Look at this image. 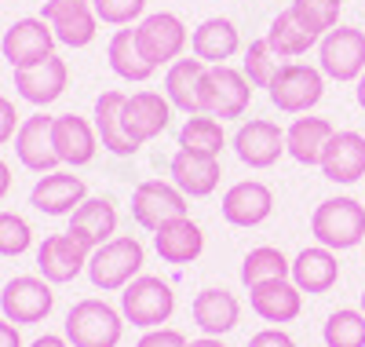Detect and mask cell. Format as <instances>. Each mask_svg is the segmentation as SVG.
<instances>
[{
  "label": "cell",
  "mask_w": 365,
  "mask_h": 347,
  "mask_svg": "<svg viewBox=\"0 0 365 347\" xmlns=\"http://www.w3.org/2000/svg\"><path fill=\"white\" fill-rule=\"evenodd\" d=\"M143 263H146V248L139 238L132 234H120V238H110L106 245H99L88 260V278L91 286L103 289V293H117L125 289L128 281H135L143 274Z\"/></svg>",
  "instance_id": "1"
},
{
  "label": "cell",
  "mask_w": 365,
  "mask_h": 347,
  "mask_svg": "<svg viewBox=\"0 0 365 347\" xmlns=\"http://www.w3.org/2000/svg\"><path fill=\"white\" fill-rule=\"evenodd\" d=\"M311 234L318 245L344 252L365 241V205L358 198H329L311 216Z\"/></svg>",
  "instance_id": "2"
},
{
  "label": "cell",
  "mask_w": 365,
  "mask_h": 347,
  "mask_svg": "<svg viewBox=\"0 0 365 347\" xmlns=\"http://www.w3.org/2000/svg\"><path fill=\"white\" fill-rule=\"evenodd\" d=\"M125 336V314L106 300H77L66 314V340L73 347H117Z\"/></svg>",
  "instance_id": "3"
},
{
  "label": "cell",
  "mask_w": 365,
  "mask_h": 347,
  "mask_svg": "<svg viewBox=\"0 0 365 347\" xmlns=\"http://www.w3.org/2000/svg\"><path fill=\"white\" fill-rule=\"evenodd\" d=\"M120 314H125V322L139 329H161L175 314V293L168 281L154 274H139L120 289Z\"/></svg>",
  "instance_id": "4"
},
{
  "label": "cell",
  "mask_w": 365,
  "mask_h": 347,
  "mask_svg": "<svg viewBox=\"0 0 365 347\" xmlns=\"http://www.w3.org/2000/svg\"><path fill=\"white\" fill-rule=\"evenodd\" d=\"M252 81L245 77V70L234 66H208L201 77V114L220 117V121H234L249 110L252 103Z\"/></svg>",
  "instance_id": "5"
},
{
  "label": "cell",
  "mask_w": 365,
  "mask_h": 347,
  "mask_svg": "<svg viewBox=\"0 0 365 347\" xmlns=\"http://www.w3.org/2000/svg\"><path fill=\"white\" fill-rule=\"evenodd\" d=\"M267 96L282 114H307L325 96V74L307 66V62H282Z\"/></svg>",
  "instance_id": "6"
},
{
  "label": "cell",
  "mask_w": 365,
  "mask_h": 347,
  "mask_svg": "<svg viewBox=\"0 0 365 347\" xmlns=\"http://www.w3.org/2000/svg\"><path fill=\"white\" fill-rule=\"evenodd\" d=\"M135 44L143 51V59L150 66H172V62L182 55V48L190 44V34H187V22L172 11H154L139 19L135 26Z\"/></svg>",
  "instance_id": "7"
},
{
  "label": "cell",
  "mask_w": 365,
  "mask_h": 347,
  "mask_svg": "<svg viewBox=\"0 0 365 347\" xmlns=\"http://www.w3.org/2000/svg\"><path fill=\"white\" fill-rule=\"evenodd\" d=\"M318 70L344 84L365 74V34L358 26H336L318 41Z\"/></svg>",
  "instance_id": "8"
},
{
  "label": "cell",
  "mask_w": 365,
  "mask_h": 347,
  "mask_svg": "<svg viewBox=\"0 0 365 347\" xmlns=\"http://www.w3.org/2000/svg\"><path fill=\"white\" fill-rule=\"evenodd\" d=\"M187 216V194L179 191L175 183L165 179H143L132 191V219L154 234L158 227H165L168 219Z\"/></svg>",
  "instance_id": "9"
},
{
  "label": "cell",
  "mask_w": 365,
  "mask_h": 347,
  "mask_svg": "<svg viewBox=\"0 0 365 347\" xmlns=\"http://www.w3.org/2000/svg\"><path fill=\"white\" fill-rule=\"evenodd\" d=\"M55 307V293H51V281L44 278H34V274H22V278H11L4 293H0V311L4 318L15 322V326H37L44 322Z\"/></svg>",
  "instance_id": "10"
},
{
  "label": "cell",
  "mask_w": 365,
  "mask_h": 347,
  "mask_svg": "<svg viewBox=\"0 0 365 347\" xmlns=\"http://www.w3.org/2000/svg\"><path fill=\"white\" fill-rule=\"evenodd\" d=\"M91 245H84L77 234H51L41 241L37 248V271L44 281H51V286H66V281H73L81 271H88V260H91Z\"/></svg>",
  "instance_id": "11"
},
{
  "label": "cell",
  "mask_w": 365,
  "mask_h": 347,
  "mask_svg": "<svg viewBox=\"0 0 365 347\" xmlns=\"http://www.w3.org/2000/svg\"><path fill=\"white\" fill-rule=\"evenodd\" d=\"M0 51L11 62V70H29L55 55V34L44 19H19L8 26L4 41H0Z\"/></svg>",
  "instance_id": "12"
},
{
  "label": "cell",
  "mask_w": 365,
  "mask_h": 347,
  "mask_svg": "<svg viewBox=\"0 0 365 347\" xmlns=\"http://www.w3.org/2000/svg\"><path fill=\"white\" fill-rule=\"evenodd\" d=\"M41 19L51 26L55 41L66 48H88L96 41L99 15L91 8V0H48Z\"/></svg>",
  "instance_id": "13"
},
{
  "label": "cell",
  "mask_w": 365,
  "mask_h": 347,
  "mask_svg": "<svg viewBox=\"0 0 365 347\" xmlns=\"http://www.w3.org/2000/svg\"><path fill=\"white\" fill-rule=\"evenodd\" d=\"M234 154L249 169H270V165H278L282 154H289L285 150V132L267 117H252L234 132Z\"/></svg>",
  "instance_id": "14"
},
{
  "label": "cell",
  "mask_w": 365,
  "mask_h": 347,
  "mask_svg": "<svg viewBox=\"0 0 365 347\" xmlns=\"http://www.w3.org/2000/svg\"><path fill=\"white\" fill-rule=\"evenodd\" d=\"M172 103L168 96H161V91H135V96L125 99V132L132 143H150V139H158L165 129H168V121H172Z\"/></svg>",
  "instance_id": "15"
},
{
  "label": "cell",
  "mask_w": 365,
  "mask_h": 347,
  "mask_svg": "<svg viewBox=\"0 0 365 347\" xmlns=\"http://www.w3.org/2000/svg\"><path fill=\"white\" fill-rule=\"evenodd\" d=\"M51 143H55V154L63 165H91L96 161V150H99V136H96V124H88L84 117L77 114H63L51 121Z\"/></svg>",
  "instance_id": "16"
},
{
  "label": "cell",
  "mask_w": 365,
  "mask_h": 347,
  "mask_svg": "<svg viewBox=\"0 0 365 347\" xmlns=\"http://www.w3.org/2000/svg\"><path fill=\"white\" fill-rule=\"evenodd\" d=\"M223 219L230 227H259L274 212V194L259 179H241L223 194Z\"/></svg>",
  "instance_id": "17"
},
{
  "label": "cell",
  "mask_w": 365,
  "mask_h": 347,
  "mask_svg": "<svg viewBox=\"0 0 365 347\" xmlns=\"http://www.w3.org/2000/svg\"><path fill=\"white\" fill-rule=\"evenodd\" d=\"M51 121L55 117H44V114H34L19 124L15 132V154L19 161L29 169V172H55L58 165V154H55V143H51Z\"/></svg>",
  "instance_id": "18"
},
{
  "label": "cell",
  "mask_w": 365,
  "mask_h": 347,
  "mask_svg": "<svg viewBox=\"0 0 365 347\" xmlns=\"http://www.w3.org/2000/svg\"><path fill=\"white\" fill-rule=\"evenodd\" d=\"M318 169H322L325 179L344 183V186L365 179V136L361 132H351V129L336 132V136L329 139Z\"/></svg>",
  "instance_id": "19"
},
{
  "label": "cell",
  "mask_w": 365,
  "mask_h": 347,
  "mask_svg": "<svg viewBox=\"0 0 365 347\" xmlns=\"http://www.w3.org/2000/svg\"><path fill=\"white\" fill-rule=\"evenodd\" d=\"M84 179L73 176V172H44L34 191H29V205L44 216H70L81 201H84Z\"/></svg>",
  "instance_id": "20"
},
{
  "label": "cell",
  "mask_w": 365,
  "mask_h": 347,
  "mask_svg": "<svg viewBox=\"0 0 365 347\" xmlns=\"http://www.w3.org/2000/svg\"><path fill=\"white\" fill-rule=\"evenodd\" d=\"M249 307L263 322H274V326L296 322L303 311V293L292 278H274V281H263V286L249 289Z\"/></svg>",
  "instance_id": "21"
},
{
  "label": "cell",
  "mask_w": 365,
  "mask_h": 347,
  "mask_svg": "<svg viewBox=\"0 0 365 347\" xmlns=\"http://www.w3.org/2000/svg\"><path fill=\"white\" fill-rule=\"evenodd\" d=\"M66 81H70V70L58 55L37 62V66H29V70H15L19 96L26 103H34V106H51L66 91Z\"/></svg>",
  "instance_id": "22"
},
{
  "label": "cell",
  "mask_w": 365,
  "mask_h": 347,
  "mask_svg": "<svg viewBox=\"0 0 365 347\" xmlns=\"http://www.w3.org/2000/svg\"><path fill=\"white\" fill-rule=\"evenodd\" d=\"M172 183L179 186L187 198H208L220 186V157L212 154H194V150H175L172 157Z\"/></svg>",
  "instance_id": "23"
},
{
  "label": "cell",
  "mask_w": 365,
  "mask_h": 347,
  "mask_svg": "<svg viewBox=\"0 0 365 347\" xmlns=\"http://www.w3.org/2000/svg\"><path fill=\"white\" fill-rule=\"evenodd\" d=\"M289 278L299 286V293L322 296V293H329V289L340 281V260H336V252H332V248H325V245H311V248L296 252Z\"/></svg>",
  "instance_id": "24"
},
{
  "label": "cell",
  "mask_w": 365,
  "mask_h": 347,
  "mask_svg": "<svg viewBox=\"0 0 365 347\" xmlns=\"http://www.w3.org/2000/svg\"><path fill=\"white\" fill-rule=\"evenodd\" d=\"M154 248H158V256L165 263L187 267L205 252V234L190 216H179V219H168L165 227L154 231Z\"/></svg>",
  "instance_id": "25"
},
{
  "label": "cell",
  "mask_w": 365,
  "mask_h": 347,
  "mask_svg": "<svg viewBox=\"0 0 365 347\" xmlns=\"http://www.w3.org/2000/svg\"><path fill=\"white\" fill-rule=\"evenodd\" d=\"M125 91H103L96 99V136L103 143V150L117 154V157H132L139 154V143L128 139L125 132Z\"/></svg>",
  "instance_id": "26"
},
{
  "label": "cell",
  "mask_w": 365,
  "mask_h": 347,
  "mask_svg": "<svg viewBox=\"0 0 365 347\" xmlns=\"http://www.w3.org/2000/svg\"><path fill=\"white\" fill-rule=\"evenodd\" d=\"M241 48V34H237V26L223 15L216 19H205L194 34H190V51L194 59L208 62V66H223L227 59H234Z\"/></svg>",
  "instance_id": "27"
},
{
  "label": "cell",
  "mask_w": 365,
  "mask_h": 347,
  "mask_svg": "<svg viewBox=\"0 0 365 347\" xmlns=\"http://www.w3.org/2000/svg\"><path fill=\"white\" fill-rule=\"evenodd\" d=\"M190 314L205 336H223L241 322V303L230 289H201L194 296Z\"/></svg>",
  "instance_id": "28"
},
{
  "label": "cell",
  "mask_w": 365,
  "mask_h": 347,
  "mask_svg": "<svg viewBox=\"0 0 365 347\" xmlns=\"http://www.w3.org/2000/svg\"><path fill=\"white\" fill-rule=\"evenodd\" d=\"M70 234H77L84 245L99 248L117 234V208L110 198H84L70 212Z\"/></svg>",
  "instance_id": "29"
},
{
  "label": "cell",
  "mask_w": 365,
  "mask_h": 347,
  "mask_svg": "<svg viewBox=\"0 0 365 347\" xmlns=\"http://www.w3.org/2000/svg\"><path fill=\"white\" fill-rule=\"evenodd\" d=\"M332 136H336L332 121H325V117H296L289 124V132H285V150H289L292 161L311 169V165H322V154H325Z\"/></svg>",
  "instance_id": "30"
},
{
  "label": "cell",
  "mask_w": 365,
  "mask_h": 347,
  "mask_svg": "<svg viewBox=\"0 0 365 347\" xmlns=\"http://www.w3.org/2000/svg\"><path fill=\"white\" fill-rule=\"evenodd\" d=\"M208 70V62L201 59H175L168 74H165V96L175 110H182L187 117L201 114V77Z\"/></svg>",
  "instance_id": "31"
},
{
  "label": "cell",
  "mask_w": 365,
  "mask_h": 347,
  "mask_svg": "<svg viewBox=\"0 0 365 347\" xmlns=\"http://www.w3.org/2000/svg\"><path fill=\"white\" fill-rule=\"evenodd\" d=\"M318 41H322V37H318V34H311V29L296 19V11H292V8L278 11V15H274V22L267 26V44L274 48V55H278V59L307 55Z\"/></svg>",
  "instance_id": "32"
},
{
  "label": "cell",
  "mask_w": 365,
  "mask_h": 347,
  "mask_svg": "<svg viewBox=\"0 0 365 347\" xmlns=\"http://www.w3.org/2000/svg\"><path fill=\"white\" fill-rule=\"evenodd\" d=\"M106 59H110V70L120 77V81H150L154 77V66L143 59L139 44H135V29H117L110 37V48H106Z\"/></svg>",
  "instance_id": "33"
},
{
  "label": "cell",
  "mask_w": 365,
  "mask_h": 347,
  "mask_svg": "<svg viewBox=\"0 0 365 347\" xmlns=\"http://www.w3.org/2000/svg\"><path fill=\"white\" fill-rule=\"evenodd\" d=\"M223 146H227V136H223V121H220V117L194 114V117H187V124L179 129V150H194V154L220 157Z\"/></svg>",
  "instance_id": "34"
},
{
  "label": "cell",
  "mask_w": 365,
  "mask_h": 347,
  "mask_svg": "<svg viewBox=\"0 0 365 347\" xmlns=\"http://www.w3.org/2000/svg\"><path fill=\"white\" fill-rule=\"evenodd\" d=\"M289 271H292V260H285V252L274 245H259L241 260V281L249 289L263 286V281H274V278H289Z\"/></svg>",
  "instance_id": "35"
},
{
  "label": "cell",
  "mask_w": 365,
  "mask_h": 347,
  "mask_svg": "<svg viewBox=\"0 0 365 347\" xmlns=\"http://www.w3.org/2000/svg\"><path fill=\"white\" fill-rule=\"evenodd\" d=\"M325 347H365V311L340 307L332 311L322 326Z\"/></svg>",
  "instance_id": "36"
},
{
  "label": "cell",
  "mask_w": 365,
  "mask_h": 347,
  "mask_svg": "<svg viewBox=\"0 0 365 347\" xmlns=\"http://www.w3.org/2000/svg\"><path fill=\"white\" fill-rule=\"evenodd\" d=\"M296 11V19L311 29V34L325 37L329 29L340 26V11H344V0H292L289 4Z\"/></svg>",
  "instance_id": "37"
},
{
  "label": "cell",
  "mask_w": 365,
  "mask_h": 347,
  "mask_svg": "<svg viewBox=\"0 0 365 347\" xmlns=\"http://www.w3.org/2000/svg\"><path fill=\"white\" fill-rule=\"evenodd\" d=\"M278 66L282 62H278V55H274V48L267 44V37H259L245 48V77L252 81V88H270Z\"/></svg>",
  "instance_id": "38"
},
{
  "label": "cell",
  "mask_w": 365,
  "mask_h": 347,
  "mask_svg": "<svg viewBox=\"0 0 365 347\" xmlns=\"http://www.w3.org/2000/svg\"><path fill=\"white\" fill-rule=\"evenodd\" d=\"M34 245V231L19 212H0V256H22Z\"/></svg>",
  "instance_id": "39"
},
{
  "label": "cell",
  "mask_w": 365,
  "mask_h": 347,
  "mask_svg": "<svg viewBox=\"0 0 365 347\" xmlns=\"http://www.w3.org/2000/svg\"><path fill=\"white\" fill-rule=\"evenodd\" d=\"M91 8L106 26H132L146 11V0H91Z\"/></svg>",
  "instance_id": "40"
},
{
  "label": "cell",
  "mask_w": 365,
  "mask_h": 347,
  "mask_svg": "<svg viewBox=\"0 0 365 347\" xmlns=\"http://www.w3.org/2000/svg\"><path fill=\"white\" fill-rule=\"evenodd\" d=\"M190 340L182 336L179 329H172V326H161V329H146L143 336H139V343L135 347H187Z\"/></svg>",
  "instance_id": "41"
},
{
  "label": "cell",
  "mask_w": 365,
  "mask_h": 347,
  "mask_svg": "<svg viewBox=\"0 0 365 347\" xmlns=\"http://www.w3.org/2000/svg\"><path fill=\"white\" fill-rule=\"evenodd\" d=\"M249 347H296V340H292L285 329L270 326V329H259V333L249 340Z\"/></svg>",
  "instance_id": "42"
},
{
  "label": "cell",
  "mask_w": 365,
  "mask_h": 347,
  "mask_svg": "<svg viewBox=\"0 0 365 347\" xmlns=\"http://www.w3.org/2000/svg\"><path fill=\"white\" fill-rule=\"evenodd\" d=\"M15 124H19V114H15V106H11V99H4V96H0V146H4L19 129H15Z\"/></svg>",
  "instance_id": "43"
},
{
  "label": "cell",
  "mask_w": 365,
  "mask_h": 347,
  "mask_svg": "<svg viewBox=\"0 0 365 347\" xmlns=\"http://www.w3.org/2000/svg\"><path fill=\"white\" fill-rule=\"evenodd\" d=\"M0 347H22V336H19L15 322H0Z\"/></svg>",
  "instance_id": "44"
},
{
  "label": "cell",
  "mask_w": 365,
  "mask_h": 347,
  "mask_svg": "<svg viewBox=\"0 0 365 347\" xmlns=\"http://www.w3.org/2000/svg\"><path fill=\"white\" fill-rule=\"evenodd\" d=\"M29 347H73L66 336H55V333H44V336H37Z\"/></svg>",
  "instance_id": "45"
},
{
  "label": "cell",
  "mask_w": 365,
  "mask_h": 347,
  "mask_svg": "<svg viewBox=\"0 0 365 347\" xmlns=\"http://www.w3.org/2000/svg\"><path fill=\"white\" fill-rule=\"evenodd\" d=\"M8 191H11V169H8L4 161H0V201L8 198Z\"/></svg>",
  "instance_id": "46"
},
{
  "label": "cell",
  "mask_w": 365,
  "mask_h": 347,
  "mask_svg": "<svg viewBox=\"0 0 365 347\" xmlns=\"http://www.w3.org/2000/svg\"><path fill=\"white\" fill-rule=\"evenodd\" d=\"M187 347H227L220 336H201V340H190Z\"/></svg>",
  "instance_id": "47"
},
{
  "label": "cell",
  "mask_w": 365,
  "mask_h": 347,
  "mask_svg": "<svg viewBox=\"0 0 365 347\" xmlns=\"http://www.w3.org/2000/svg\"><path fill=\"white\" fill-rule=\"evenodd\" d=\"M354 99H358V106L365 110V74L358 77V88H354Z\"/></svg>",
  "instance_id": "48"
},
{
  "label": "cell",
  "mask_w": 365,
  "mask_h": 347,
  "mask_svg": "<svg viewBox=\"0 0 365 347\" xmlns=\"http://www.w3.org/2000/svg\"><path fill=\"white\" fill-rule=\"evenodd\" d=\"M361 311H365V293H361Z\"/></svg>",
  "instance_id": "49"
}]
</instances>
